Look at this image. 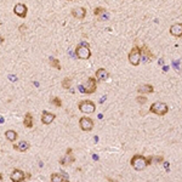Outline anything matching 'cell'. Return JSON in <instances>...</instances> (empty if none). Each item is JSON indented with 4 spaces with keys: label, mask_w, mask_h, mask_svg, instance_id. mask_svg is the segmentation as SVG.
Segmentation results:
<instances>
[{
    "label": "cell",
    "mask_w": 182,
    "mask_h": 182,
    "mask_svg": "<svg viewBox=\"0 0 182 182\" xmlns=\"http://www.w3.org/2000/svg\"><path fill=\"white\" fill-rule=\"evenodd\" d=\"M131 166L137 170V171H141V170H145L147 166H148V161H147V158L141 156V154H136L131 158V161H130Z\"/></svg>",
    "instance_id": "obj_1"
},
{
    "label": "cell",
    "mask_w": 182,
    "mask_h": 182,
    "mask_svg": "<svg viewBox=\"0 0 182 182\" xmlns=\"http://www.w3.org/2000/svg\"><path fill=\"white\" fill-rule=\"evenodd\" d=\"M75 56L80 59H89L91 57V50L89 44L80 43L77 48H75Z\"/></svg>",
    "instance_id": "obj_2"
},
{
    "label": "cell",
    "mask_w": 182,
    "mask_h": 182,
    "mask_svg": "<svg viewBox=\"0 0 182 182\" xmlns=\"http://www.w3.org/2000/svg\"><path fill=\"white\" fill-rule=\"evenodd\" d=\"M168 111H169L168 104L164 102H154L149 107V112L153 114H157V115H165L168 113Z\"/></svg>",
    "instance_id": "obj_3"
},
{
    "label": "cell",
    "mask_w": 182,
    "mask_h": 182,
    "mask_svg": "<svg viewBox=\"0 0 182 182\" xmlns=\"http://www.w3.org/2000/svg\"><path fill=\"white\" fill-rule=\"evenodd\" d=\"M129 62L132 66H139L141 62V48L139 46H134L131 51L129 52Z\"/></svg>",
    "instance_id": "obj_4"
},
{
    "label": "cell",
    "mask_w": 182,
    "mask_h": 182,
    "mask_svg": "<svg viewBox=\"0 0 182 182\" xmlns=\"http://www.w3.org/2000/svg\"><path fill=\"white\" fill-rule=\"evenodd\" d=\"M78 108L80 109V112L85 113V114H91L94 113L95 109H96V106L92 101H89V100H84V101H80L78 103Z\"/></svg>",
    "instance_id": "obj_5"
},
{
    "label": "cell",
    "mask_w": 182,
    "mask_h": 182,
    "mask_svg": "<svg viewBox=\"0 0 182 182\" xmlns=\"http://www.w3.org/2000/svg\"><path fill=\"white\" fill-rule=\"evenodd\" d=\"M97 87V81L95 78H89L87 81L83 85V90H84V94H94L96 91Z\"/></svg>",
    "instance_id": "obj_6"
},
{
    "label": "cell",
    "mask_w": 182,
    "mask_h": 182,
    "mask_svg": "<svg viewBox=\"0 0 182 182\" xmlns=\"http://www.w3.org/2000/svg\"><path fill=\"white\" fill-rule=\"evenodd\" d=\"M79 126L83 131H91L94 129V120L87 117H81L79 120Z\"/></svg>",
    "instance_id": "obj_7"
},
{
    "label": "cell",
    "mask_w": 182,
    "mask_h": 182,
    "mask_svg": "<svg viewBox=\"0 0 182 182\" xmlns=\"http://www.w3.org/2000/svg\"><path fill=\"white\" fill-rule=\"evenodd\" d=\"M27 11H28L27 6L24 4H22V3H17L16 5H15V7H13L15 15H17V16L21 17V18H24L27 16Z\"/></svg>",
    "instance_id": "obj_8"
},
{
    "label": "cell",
    "mask_w": 182,
    "mask_h": 182,
    "mask_svg": "<svg viewBox=\"0 0 182 182\" xmlns=\"http://www.w3.org/2000/svg\"><path fill=\"white\" fill-rule=\"evenodd\" d=\"M10 178H11L12 182H22V181L26 180V174L22 170H20V169H15L12 171Z\"/></svg>",
    "instance_id": "obj_9"
},
{
    "label": "cell",
    "mask_w": 182,
    "mask_h": 182,
    "mask_svg": "<svg viewBox=\"0 0 182 182\" xmlns=\"http://www.w3.org/2000/svg\"><path fill=\"white\" fill-rule=\"evenodd\" d=\"M154 58L153 54L150 52V50L146 46V45H143V46L141 48V59H143L145 62H149V61H152Z\"/></svg>",
    "instance_id": "obj_10"
},
{
    "label": "cell",
    "mask_w": 182,
    "mask_h": 182,
    "mask_svg": "<svg viewBox=\"0 0 182 182\" xmlns=\"http://www.w3.org/2000/svg\"><path fill=\"white\" fill-rule=\"evenodd\" d=\"M55 118H56V115L54 113H50V112H46V111H44L41 113V121H43L45 125L51 124L52 121L55 120Z\"/></svg>",
    "instance_id": "obj_11"
},
{
    "label": "cell",
    "mask_w": 182,
    "mask_h": 182,
    "mask_svg": "<svg viewBox=\"0 0 182 182\" xmlns=\"http://www.w3.org/2000/svg\"><path fill=\"white\" fill-rule=\"evenodd\" d=\"M109 78V72L104 68H98L96 70V79L101 80V81H106Z\"/></svg>",
    "instance_id": "obj_12"
},
{
    "label": "cell",
    "mask_w": 182,
    "mask_h": 182,
    "mask_svg": "<svg viewBox=\"0 0 182 182\" xmlns=\"http://www.w3.org/2000/svg\"><path fill=\"white\" fill-rule=\"evenodd\" d=\"M170 34L176 37V38H181L182 35V24L181 23H175L170 27Z\"/></svg>",
    "instance_id": "obj_13"
},
{
    "label": "cell",
    "mask_w": 182,
    "mask_h": 182,
    "mask_svg": "<svg viewBox=\"0 0 182 182\" xmlns=\"http://www.w3.org/2000/svg\"><path fill=\"white\" fill-rule=\"evenodd\" d=\"M72 15L75 18L83 20L85 17V15H86V10H85V7H77V9H74L72 11Z\"/></svg>",
    "instance_id": "obj_14"
},
{
    "label": "cell",
    "mask_w": 182,
    "mask_h": 182,
    "mask_svg": "<svg viewBox=\"0 0 182 182\" xmlns=\"http://www.w3.org/2000/svg\"><path fill=\"white\" fill-rule=\"evenodd\" d=\"M137 91L140 94H152L154 91V87L149 84H143V85H140L137 87Z\"/></svg>",
    "instance_id": "obj_15"
},
{
    "label": "cell",
    "mask_w": 182,
    "mask_h": 182,
    "mask_svg": "<svg viewBox=\"0 0 182 182\" xmlns=\"http://www.w3.org/2000/svg\"><path fill=\"white\" fill-rule=\"evenodd\" d=\"M12 147H13L15 149H16V150H18V152H26V150L29 149L30 145H29V142H27V141H21L20 143L13 145Z\"/></svg>",
    "instance_id": "obj_16"
},
{
    "label": "cell",
    "mask_w": 182,
    "mask_h": 182,
    "mask_svg": "<svg viewBox=\"0 0 182 182\" xmlns=\"http://www.w3.org/2000/svg\"><path fill=\"white\" fill-rule=\"evenodd\" d=\"M74 160H75V158L72 154H66L65 157H62L59 159V163H61V165H63V166H68L72 163H74Z\"/></svg>",
    "instance_id": "obj_17"
},
{
    "label": "cell",
    "mask_w": 182,
    "mask_h": 182,
    "mask_svg": "<svg viewBox=\"0 0 182 182\" xmlns=\"http://www.w3.org/2000/svg\"><path fill=\"white\" fill-rule=\"evenodd\" d=\"M23 125L28 129L33 128V115H32V113H29V112L26 113L24 119H23Z\"/></svg>",
    "instance_id": "obj_18"
},
{
    "label": "cell",
    "mask_w": 182,
    "mask_h": 182,
    "mask_svg": "<svg viewBox=\"0 0 182 182\" xmlns=\"http://www.w3.org/2000/svg\"><path fill=\"white\" fill-rule=\"evenodd\" d=\"M5 137H6L9 141L13 142V141H16V140H17L18 135H17V132L15 131V130H7V131L5 132Z\"/></svg>",
    "instance_id": "obj_19"
},
{
    "label": "cell",
    "mask_w": 182,
    "mask_h": 182,
    "mask_svg": "<svg viewBox=\"0 0 182 182\" xmlns=\"http://www.w3.org/2000/svg\"><path fill=\"white\" fill-rule=\"evenodd\" d=\"M67 178V176H63L62 174H52L51 175V182H63Z\"/></svg>",
    "instance_id": "obj_20"
},
{
    "label": "cell",
    "mask_w": 182,
    "mask_h": 182,
    "mask_svg": "<svg viewBox=\"0 0 182 182\" xmlns=\"http://www.w3.org/2000/svg\"><path fill=\"white\" fill-rule=\"evenodd\" d=\"M50 66L56 68V69H58V70L61 69V63H59V61L57 58H54V57L50 58Z\"/></svg>",
    "instance_id": "obj_21"
},
{
    "label": "cell",
    "mask_w": 182,
    "mask_h": 182,
    "mask_svg": "<svg viewBox=\"0 0 182 182\" xmlns=\"http://www.w3.org/2000/svg\"><path fill=\"white\" fill-rule=\"evenodd\" d=\"M70 85H72V79L70 78H65L62 80V86L63 89H70Z\"/></svg>",
    "instance_id": "obj_22"
},
{
    "label": "cell",
    "mask_w": 182,
    "mask_h": 182,
    "mask_svg": "<svg viewBox=\"0 0 182 182\" xmlns=\"http://www.w3.org/2000/svg\"><path fill=\"white\" fill-rule=\"evenodd\" d=\"M51 103L54 106H56V107H61V106H62V101H61V98H58V97L51 98Z\"/></svg>",
    "instance_id": "obj_23"
},
{
    "label": "cell",
    "mask_w": 182,
    "mask_h": 182,
    "mask_svg": "<svg viewBox=\"0 0 182 182\" xmlns=\"http://www.w3.org/2000/svg\"><path fill=\"white\" fill-rule=\"evenodd\" d=\"M106 12V9L104 7H96L95 10H94V13L96 15V16H98V15H102V13H104Z\"/></svg>",
    "instance_id": "obj_24"
},
{
    "label": "cell",
    "mask_w": 182,
    "mask_h": 182,
    "mask_svg": "<svg viewBox=\"0 0 182 182\" xmlns=\"http://www.w3.org/2000/svg\"><path fill=\"white\" fill-rule=\"evenodd\" d=\"M137 102H139L140 104H145V103L147 102V98H146L145 96H139V97H137Z\"/></svg>",
    "instance_id": "obj_25"
},
{
    "label": "cell",
    "mask_w": 182,
    "mask_h": 182,
    "mask_svg": "<svg viewBox=\"0 0 182 182\" xmlns=\"http://www.w3.org/2000/svg\"><path fill=\"white\" fill-rule=\"evenodd\" d=\"M20 32H21V33H24V32H26V26H24V24L20 26Z\"/></svg>",
    "instance_id": "obj_26"
},
{
    "label": "cell",
    "mask_w": 182,
    "mask_h": 182,
    "mask_svg": "<svg viewBox=\"0 0 182 182\" xmlns=\"http://www.w3.org/2000/svg\"><path fill=\"white\" fill-rule=\"evenodd\" d=\"M169 166H170V164H169L168 161H165V163H164V168H165L166 171H169Z\"/></svg>",
    "instance_id": "obj_27"
},
{
    "label": "cell",
    "mask_w": 182,
    "mask_h": 182,
    "mask_svg": "<svg viewBox=\"0 0 182 182\" xmlns=\"http://www.w3.org/2000/svg\"><path fill=\"white\" fill-rule=\"evenodd\" d=\"M9 79H10L11 81H16V80H17V78L15 77V75H9Z\"/></svg>",
    "instance_id": "obj_28"
},
{
    "label": "cell",
    "mask_w": 182,
    "mask_h": 182,
    "mask_svg": "<svg viewBox=\"0 0 182 182\" xmlns=\"http://www.w3.org/2000/svg\"><path fill=\"white\" fill-rule=\"evenodd\" d=\"M168 69H169V67H166V66H164V67H163V70H164V72H166Z\"/></svg>",
    "instance_id": "obj_29"
},
{
    "label": "cell",
    "mask_w": 182,
    "mask_h": 182,
    "mask_svg": "<svg viewBox=\"0 0 182 182\" xmlns=\"http://www.w3.org/2000/svg\"><path fill=\"white\" fill-rule=\"evenodd\" d=\"M3 43H4V38L0 37V44H3Z\"/></svg>",
    "instance_id": "obj_30"
},
{
    "label": "cell",
    "mask_w": 182,
    "mask_h": 182,
    "mask_svg": "<svg viewBox=\"0 0 182 182\" xmlns=\"http://www.w3.org/2000/svg\"><path fill=\"white\" fill-rule=\"evenodd\" d=\"M0 182H3V174H0Z\"/></svg>",
    "instance_id": "obj_31"
},
{
    "label": "cell",
    "mask_w": 182,
    "mask_h": 182,
    "mask_svg": "<svg viewBox=\"0 0 182 182\" xmlns=\"http://www.w3.org/2000/svg\"><path fill=\"white\" fill-rule=\"evenodd\" d=\"M63 182H69V181H68V178H66V180H65Z\"/></svg>",
    "instance_id": "obj_32"
},
{
    "label": "cell",
    "mask_w": 182,
    "mask_h": 182,
    "mask_svg": "<svg viewBox=\"0 0 182 182\" xmlns=\"http://www.w3.org/2000/svg\"><path fill=\"white\" fill-rule=\"evenodd\" d=\"M0 26H1V22H0Z\"/></svg>",
    "instance_id": "obj_33"
}]
</instances>
